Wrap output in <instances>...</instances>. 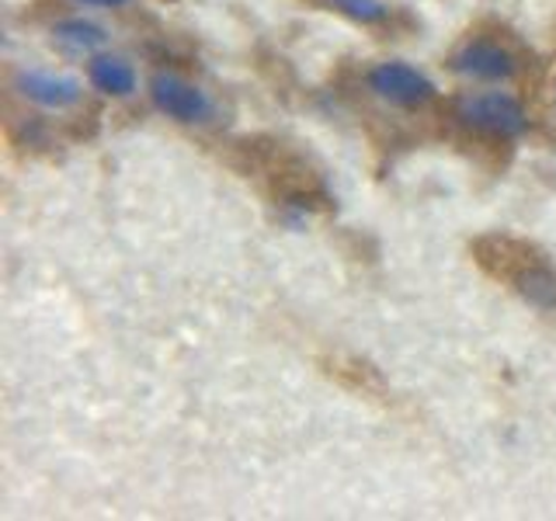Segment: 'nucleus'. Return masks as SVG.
Segmentation results:
<instances>
[{"label":"nucleus","instance_id":"obj_1","mask_svg":"<svg viewBox=\"0 0 556 521\" xmlns=\"http://www.w3.org/2000/svg\"><path fill=\"white\" fill-rule=\"evenodd\" d=\"M456 122L466 129H473L480 136H491V139H511L521 136L529 129V112L515 94H504V91H469L459 94L456 104Z\"/></svg>","mask_w":556,"mask_h":521},{"label":"nucleus","instance_id":"obj_2","mask_svg":"<svg viewBox=\"0 0 556 521\" xmlns=\"http://www.w3.org/2000/svg\"><path fill=\"white\" fill-rule=\"evenodd\" d=\"M448 69L473 80H511L521 69V56L511 42L486 39V35H469L448 52Z\"/></svg>","mask_w":556,"mask_h":521},{"label":"nucleus","instance_id":"obj_3","mask_svg":"<svg viewBox=\"0 0 556 521\" xmlns=\"http://www.w3.org/2000/svg\"><path fill=\"white\" fill-rule=\"evenodd\" d=\"M469 251H473L477 265L504 285H515L529 268L546 260V254L539 251L535 243L521 237H508V233H483L469 243Z\"/></svg>","mask_w":556,"mask_h":521},{"label":"nucleus","instance_id":"obj_4","mask_svg":"<svg viewBox=\"0 0 556 521\" xmlns=\"http://www.w3.org/2000/svg\"><path fill=\"white\" fill-rule=\"evenodd\" d=\"M365 84H369V91L376 98L396 104V109H425V104L439 98V87H434L421 69H414L410 63H400V60L376 63L369 74H365Z\"/></svg>","mask_w":556,"mask_h":521},{"label":"nucleus","instance_id":"obj_5","mask_svg":"<svg viewBox=\"0 0 556 521\" xmlns=\"http://www.w3.org/2000/svg\"><path fill=\"white\" fill-rule=\"evenodd\" d=\"M150 98L156 104V112H164L174 122H185V126H202L216 115V104L199 84H191L178 74H161L150 77Z\"/></svg>","mask_w":556,"mask_h":521},{"label":"nucleus","instance_id":"obj_6","mask_svg":"<svg viewBox=\"0 0 556 521\" xmlns=\"http://www.w3.org/2000/svg\"><path fill=\"white\" fill-rule=\"evenodd\" d=\"M14 91L25 101L39 104V109H46V112H66V109H77V104L84 101L80 80L52 74V69H17Z\"/></svg>","mask_w":556,"mask_h":521},{"label":"nucleus","instance_id":"obj_7","mask_svg":"<svg viewBox=\"0 0 556 521\" xmlns=\"http://www.w3.org/2000/svg\"><path fill=\"white\" fill-rule=\"evenodd\" d=\"M87 77L101 94L112 98H129L136 91V69L122 56H94L91 66H87Z\"/></svg>","mask_w":556,"mask_h":521},{"label":"nucleus","instance_id":"obj_8","mask_svg":"<svg viewBox=\"0 0 556 521\" xmlns=\"http://www.w3.org/2000/svg\"><path fill=\"white\" fill-rule=\"evenodd\" d=\"M52 39H56V46H63L66 52H91L109 42V35H104L101 25L84 22V17H63V22L52 25Z\"/></svg>","mask_w":556,"mask_h":521},{"label":"nucleus","instance_id":"obj_9","mask_svg":"<svg viewBox=\"0 0 556 521\" xmlns=\"http://www.w3.org/2000/svg\"><path fill=\"white\" fill-rule=\"evenodd\" d=\"M330 11L352 17L358 25H382L390 22V8L382 0H324Z\"/></svg>","mask_w":556,"mask_h":521},{"label":"nucleus","instance_id":"obj_10","mask_svg":"<svg viewBox=\"0 0 556 521\" xmlns=\"http://www.w3.org/2000/svg\"><path fill=\"white\" fill-rule=\"evenodd\" d=\"M77 4H91V8H126L129 0H77Z\"/></svg>","mask_w":556,"mask_h":521},{"label":"nucleus","instance_id":"obj_11","mask_svg":"<svg viewBox=\"0 0 556 521\" xmlns=\"http://www.w3.org/2000/svg\"><path fill=\"white\" fill-rule=\"evenodd\" d=\"M553 104H556V87H553Z\"/></svg>","mask_w":556,"mask_h":521}]
</instances>
